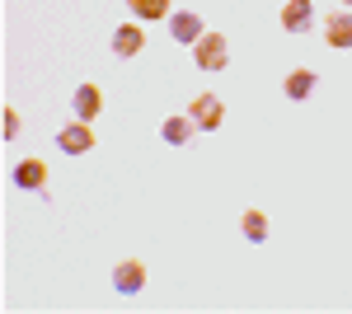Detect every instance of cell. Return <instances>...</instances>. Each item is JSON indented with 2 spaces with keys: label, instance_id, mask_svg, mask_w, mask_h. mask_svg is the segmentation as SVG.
Segmentation results:
<instances>
[{
  "label": "cell",
  "instance_id": "cell-10",
  "mask_svg": "<svg viewBox=\"0 0 352 314\" xmlns=\"http://www.w3.org/2000/svg\"><path fill=\"white\" fill-rule=\"evenodd\" d=\"M141 47H146V33H141L136 24H122L118 33H113V52L118 56H136Z\"/></svg>",
  "mask_w": 352,
  "mask_h": 314
},
{
  "label": "cell",
  "instance_id": "cell-13",
  "mask_svg": "<svg viewBox=\"0 0 352 314\" xmlns=\"http://www.w3.org/2000/svg\"><path fill=\"white\" fill-rule=\"evenodd\" d=\"M244 239L249 244H263L268 239V216L263 211H244Z\"/></svg>",
  "mask_w": 352,
  "mask_h": 314
},
{
  "label": "cell",
  "instance_id": "cell-16",
  "mask_svg": "<svg viewBox=\"0 0 352 314\" xmlns=\"http://www.w3.org/2000/svg\"><path fill=\"white\" fill-rule=\"evenodd\" d=\"M348 5H352V0H348Z\"/></svg>",
  "mask_w": 352,
  "mask_h": 314
},
{
  "label": "cell",
  "instance_id": "cell-7",
  "mask_svg": "<svg viewBox=\"0 0 352 314\" xmlns=\"http://www.w3.org/2000/svg\"><path fill=\"white\" fill-rule=\"evenodd\" d=\"M10 179H14V188H24V192H43V183H47V169H43V159H19Z\"/></svg>",
  "mask_w": 352,
  "mask_h": 314
},
{
  "label": "cell",
  "instance_id": "cell-3",
  "mask_svg": "<svg viewBox=\"0 0 352 314\" xmlns=\"http://www.w3.org/2000/svg\"><path fill=\"white\" fill-rule=\"evenodd\" d=\"M56 150H66V155H85V150H94V131L89 122H71V127L56 131Z\"/></svg>",
  "mask_w": 352,
  "mask_h": 314
},
{
  "label": "cell",
  "instance_id": "cell-5",
  "mask_svg": "<svg viewBox=\"0 0 352 314\" xmlns=\"http://www.w3.org/2000/svg\"><path fill=\"white\" fill-rule=\"evenodd\" d=\"M202 33H207V28H202V19H197L192 10H174V14H169V38H174V43H188L192 47Z\"/></svg>",
  "mask_w": 352,
  "mask_h": 314
},
{
  "label": "cell",
  "instance_id": "cell-4",
  "mask_svg": "<svg viewBox=\"0 0 352 314\" xmlns=\"http://www.w3.org/2000/svg\"><path fill=\"white\" fill-rule=\"evenodd\" d=\"M141 287H146V267L136 258H122L113 267V291H118V295H136Z\"/></svg>",
  "mask_w": 352,
  "mask_h": 314
},
{
  "label": "cell",
  "instance_id": "cell-15",
  "mask_svg": "<svg viewBox=\"0 0 352 314\" xmlns=\"http://www.w3.org/2000/svg\"><path fill=\"white\" fill-rule=\"evenodd\" d=\"M19 136V117H14V108H5V141H14Z\"/></svg>",
  "mask_w": 352,
  "mask_h": 314
},
{
  "label": "cell",
  "instance_id": "cell-6",
  "mask_svg": "<svg viewBox=\"0 0 352 314\" xmlns=\"http://www.w3.org/2000/svg\"><path fill=\"white\" fill-rule=\"evenodd\" d=\"M315 24V0H287L282 5V28L287 33H305Z\"/></svg>",
  "mask_w": 352,
  "mask_h": 314
},
{
  "label": "cell",
  "instance_id": "cell-11",
  "mask_svg": "<svg viewBox=\"0 0 352 314\" xmlns=\"http://www.w3.org/2000/svg\"><path fill=\"white\" fill-rule=\"evenodd\" d=\"M282 89H287V99H296V104H300V99H310V94H315V71H305V66L292 71Z\"/></svg>",
  "mask_w": 352,
  "mask_h": 314
},
{
  "label": "cell",
  "instance_id": "cell-8",
  "mask_svg": "<svg viewBox=\"0 0 352 314\" xmlns=\"http://www.w3.org/2000/svg\"><path fill=\"white\" fill-rule=\"evenodd\" d=\"M99 108H104V94H99L94 85H80V89H76V99H71L76 122H94V117H99Z\"/></svg>",
  "mask_w": 352,
  "mask_h": 314
},
{
  "label": "cell",
  "instance_id": "cell-1",
  "mask_svg": "<svg viewBox=\"0 0 352 314\" xmlns=\"http://www.w3.org/2000/svg\"><path fill=\"white\" fill-rule=\"evenodd\" d=\"M192 61H197V71H226V61H230L226 33H202V38L192 43Z\"/></svg>",
  "mask_w": 352,
  "mask_h": 314
},
{
  "label": "cell",
  "instance_id": "cell-9",
  "mask_svg": "<svg viewBox=\"0 0 352 314\" xmlns=\"http://www.w3.org/2000/svg\"><path fill=\"white\" fill-rule=\"evenodd\" d=\"M324 38L329 47H352V10H338L324 19Z\"/></svg>",
  "mask_w": 352,
  "mask_h": 314
},
{
  "label": "cell",
  "instance_id": "cell-14",
  "mask_svg": "<svg viewBox=\"0 0 352 314\" xmlns=\"http://www.w3.org/2000/svg\"><path fill=\"white\" fill-rule=\"evenodd\" d=\"M136 19H164L169 14V0H127Z\"/></svg>",
  "mask_w": 352,
  "mask_h": 314
},
{
  "label": "cell",
  "instance_id": "cell-2",
  "mask_svg": "<svg viewBox=\"0 0 352 314\" xmlns=\"http://www.w3.org/2000/svg\"><path fill=\"white\" fill-rule=\"evenodd\" d=\"M188 117H192V127H202V131H217L226 113H221V99H217V94H197V99L188 104Z\"/></svg>",
  "mask_w": 352,
  "mask_h": 314
},
{
  "label": "cell",
  "instance_id": "cell-12",
  "mask_svg": "<svg viewBox=\"0 0 352 314\" xmlns=\"http://www.w3.org/2000/svg\"><path fill=\"white\" fill-rule=\"evenodd\" d=\"M160 136L169 141V146H188L192 141V117H164Z\"/></svg>",
  "mask_w": 352,
  "mask_h": 314
}]
</instances>
